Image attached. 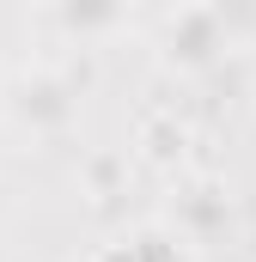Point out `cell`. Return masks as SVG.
Returning a JSON list of instances; mask_svg holds the SVG:
<instances>
[{
  "label": "cell",
  "mask_w": 256,
  "mask_h": 262,
  "mask_svg": "<svg viewBox=\"0 0 256 262\" xmlns=\"http://www.w3.org/2000/svg\"><path fill=\"white\" fill-rule=\"evenodd\" d=\"M214 49H226V31H220L214 12H183V18H171V61L201 67V61H214Z\"/></svg>",
  "instance_id": "cell-1"
}]
</instances>
